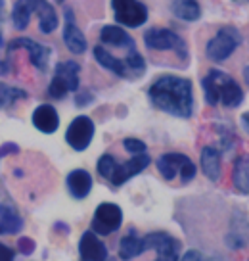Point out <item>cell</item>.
<instances>
[{
	"label": "cell",
	"instance_id": "1",
	"mask_svg": "<svg viewBox=\"0 0 249 261\" xmlns=\"http://www.w3.org/2000/svg\"><path fill=\"white\" fill-rule=\"evenodd\" d=\"M148 98L153 106L180 119L193 115V89L192 81L178 75H161L150 85Z\"/></svg>",
	"mask_w": 249,
	"mask_h": 261
},
{
	"label": "cell",
	"instance_id": "2",
	"mask_svg": "<svg viewBox=\"0 0 249 261\" xmlns=\"http://www.w3.org/2000/svg\"><path fill=\"white\" fill-rule=\"evenodd\" d=\"M203 96L209 106L223 104L225 108H238L243 102V90L232 77L220 69H211L209 73L201 79Z\"/></svg>",
	"mask_w": 249,
	"mask_h": 261
},
{
	"label": "cell",
	"instance_id": "3",
	"mask_svg": "<svg viewBox=\"0 0 249 261\" xmlns=\"http://www.w3.org/2000/svg\"><path fill=\"white\" fill-rule=\"evenodd\" d=\"M243 42V37H241L240 29H236L232 25H225L217 31V35L207 42L205 46V54L209 58L211 62H225L228 58L232 56L236 50L241 46Z\"/></svg>",
	"mask_w": 249,
	"mask_h": 261
},
{
	"label": "cell",
	"instance_id": "4",
	"mask_svg": "<svg viewBox=\"0 0 249 261\" xmlns=\"http://www.w3.org/2000/svg\"><path fill=\"white\" fill-rule=\"evenodd\" d=\"M79 73L80 65L75 60H67V62H60L54 69V77L50 81L48 96L62 100L69 92H77L79 90Z\"/></svg>",
	"mask_w": 249,
	"mask_h": 261
},
{
	"label": "cell",
	"instance_id": "5",
	"mask_svg": "<svg viewBox=\"0 0 249 261\" xmlns=\"http://www.w3.org/2000/svg\"><path fill=\"white\" fill-rule=\"evenodd\" d=\"M155 165H157V171L161 173V177L165 180H173L175 177L180 175L182 182H190L198 173L196 163L186 154H180V152H169V154L159 155Z\"/></svg>",
	"mask_w": 249,
	"mask_h": 261
},
{
	"label": "cell",
	"instance_id": "6",
	"mask_svg": "<svg viewBox=\"0 0 249 261\" xmlns=\"http://www.w3.org/2000/svg\"><path fill=\"white\" fill-rule=\"evenodd\" d=\"M144 42L150 50H157V52H175L177 56L186 58L188 56V48H186L184 39L177 35L171 29L165 27H152L144 33Z\"/></svg>",
	"mask_w": 249,
	"mask_h": 261
},
{
	"label": "cell",
	"instance_id": "7",
	"mask_svg": "<svg viewBox=\"0 0 249 261\" xmlns=\"http://www.w3.org/2000/svg\"><path fill=\"white\" fill-rule=\"evenodd\" d=\"M112 8L115 21L121 27H129V29L142 27L150 16L148 6L140 0H112Z\"/></svg>",
	"mask_w": 249,
	"mask_h": 261
},
{
	"label": "cell",
	"instance_id": "8",
	"mask_svg": "<svg viewBox=\"0 0 249 261\" xmlns=\"http://www.w3.org/2000/svg\"><path fill=\"white\" fill-rule=\"evenodd\" d=\"M121 225H123V210L113 202H104L94 212L90 230L96 232L98 237H107V234L117 232Z\"/></svg>",
	"mask_w": 249,
	"mask_h": 261
},
{
	"label": "cell",
	"instance_id": "9",
	"mask_svg": "<svg viewBox=\"0 0 249 261\" xmlns=\"http://www.w3.org/2000/svg\"><path fill=\"white\" fill-rule=\"evenodd\" d=\"M94 133H96V125L89 115H77L65 130V142L75 152H85L92 144Z\"/></svg>",
	"mask_w": 249,
	"mask_h": 261
},
{
	"label": "cell",
	"instance_id": "10",
	"mask_svg": "<svg viewBox=\"0 0 249 261\" xmlns=\"http://www.w3.org/2000/svg\"><path fill=\"white\" fill-rule=\"evenodd\" d=\"M23 228V217L0 179V234H17Z\"/></svg>",
	"mask_w": 249,
	"mask_h": 261
},
{
	"label": "cell",
	"instance_id": "11",
	"mask_svg": "<svg viewBox=\"0 0 249 261\" xmlns=\"http://www.w3.org/2000/svg\"><path fill=\"white\" fill-rule=\"evenodd\" d=\"M144 242L146 250L157 252L155 261H177L180 257L182 242L167 232H152V234L144 237Z\"/></svg>",
	"mask_w": 249,
	"mask_h": 261
},
{
	"label": "cell",
	"instance_id": "12",
	"mask_svg": "<svg viewBox=\"0 0 249 261\" xmlns=\"http://www.w3.org/2000/svg\"><path fill=\"white\" fill-rule=\"evenodd\" d=\"M19 48H25L27 52H29V62L35 65L37 71L44 73V71L48 69V62H50V56H52V50H50L46 44L33 41V39H29V37H17V39H14V41H10L8 52H14V50H19Z\"/></svg>",
	"mask_w": 249,
	"mask_h": 261
},
{
	"label": "cell",
	"instance_id": "13",
	"mask_svg": "<svg viewBox=\"0 0 249 261\" xmlns=\"http://www.w3.org/2000/svg\"><path fill=\"white\" fill-rule=\"evenodd\" d=\"M150 162H152V160H150V155L146 154V152L144 154L132 155L129 162H125V163L117 162L107 182H112L113 187H123L127 180H130L132 177H136V175H140V173L144 171L146 167L150 165Z\"/></svg>",
	"mask_w": 249,
	"mask_h": 261
},
{
	"label": "cell",
	"instance_id": "14",
	"mask_svg": "<svg viewBox=\"0 0 249 261\" xmlns=\"http://www.w3.org/2000/svg\"><path fill=\"white\" fill-rule=\"evenodd\" d=\"M80 261H105L107 259V246L96 232L87 230L79 240Z\"/></svg>",
	"mask_w": 249,
	"mask_h": 261
},
{
	"label": "cell",
	"instance_id": "15",
	"mask_svg": "<svg viewBox=\"0 0 249 261\" xmlns=\"http://www.w3.org/2000/svg\"><path fill=\"white\" fill-rule=\"evenodd\" d=\"M225 244L230 250H245L247 248V215L240 210L234 212L230 228L225 237Z\"/></svg>",
	"mask_w": 249,
	"mask_h": 261
},
{
	"label": "cell",
	"instance_id": "16",
	"mask_svg": "<svg viewBox=\"0 0 249 261\" xmlns=\"http://www.w3.org/2000/svg\"><path fill=\"white\" fill-rule=\"evenodd\" d=\"M64 42L67 50L73 52V54H82L89 42L85 39V35L77 27V21H75V14L73 10H65V25H64Z\"/></svg>",
	"mask_w": 249,
	"mask_h": 261
},
{
	"label": "cell",
	"instance_id": "17",
	"mask_svg": "<svg viewBox=\"0 0 249 261\" xmlns=\"http://www.w3.org/2000/svg\"><path fill=\"white\" fill-rule=\"evenodd\" d=\"M33 127L44 135H52L56 133L60 127V115H58L56 108L52 104H40L35 108V112L31 115Z\"/></svg>",
	"mask_w": 249,
	"mask_h": 261
},
{
	"label": "cell",
	"instance_id": "18",
	"mask_svg": "<svg viewBox=\"0 0 249 261\" xmlns=\"http://www.w3.org/2000/svg\"><path fill=\"white\" fill-rule=\"evenodd\" d=\"M65 182H67L69 194H71L75 200H85V198L90 194L92 185H94L92 175H90L87 169H73V171L67 175V180H65Z\"/></svg>",
	"mask_w": 249,
	"mask_h": 261
},
{
	"label": "cell",
	"instance_id": "19",
	"mask_svg": "<svg viewBox=\"0 0 249 261\" xmlns=\"http://www.w3.org/2000/svg\"><path fill=\"white\" fill-rule=\"evenodd\" d=\"M100 41L104 42V44H107V46H117V48H125V50L136 48L132 37L121 25H104L102 31H100Z\"/></svg>",
	"mask_w": 249,
	"mask_h": 261
},
{
	"label": "cell",
	"instance_id": "20",
	"mask_svg": "<svg viewBox=\"0 0 249 261\" xmlns=\"http://www.w3.org/2000/svg\"><path fill=\"white\" fill-rule=\"evenodd\" d=\"M220 160H223L220 148L205 146L201 150V171L213 182L220 179Z\"/></svg>",
	"mask_w": 249,
	"mask_h": 261
},
{
	"label": "cell",
	"instance_id": "21",
	"mask_svg": "<svg viewBox=\"0 0 249 261\" xmlns=\"http://www.w3.org/2000/svg\"><path fill=\"white\" fill-rule=\"evenodd\" d=\"M35 14L39 17V29L44 35H50L58 29V14L56 8L48 0H35Z\"/></svg>",
	"mask_w": 249,
	"mask_h": 261
},
{
	"label": "cell",
	"instance_id": "22",
	"mask_svg": "<svg viewBox=\"0 0 249 261\" xmlns=\"http://www.w3.org/2000/svg\"><path fill=\"white\" fill-rule=\"evenodd\" d=\"M146 252V242L142 237H138L136 230H130L129 234L121 238L119 242V257L123 261H130Z\"/></svg>",
	"mask_w": 249,
	"mask_h": 261
},
{
	"label": "cell",
	"instance_id": "23",
	"mask_svg": "<svg viewBox=\"0 0 249 261\" xmlns=\"http://www.w3.org/2000/svg\"><path fill=\"white\" fill-rule=\"evenodd\" d=\"M35 14V0H16L12 8V23L16 29L23 31L31 23V17Z\"/></svg>",
	"mask_w": 249,
	"mask_h": 261
},
{
	"label": "cell",
	"instance_id": "24",
	"mask_svg": "<svg viewBox=\"0 0 249 261\" xmlns=\"http://www.w3.org/2000/svg\"><path fill=\"white\" fill-rule=\"evenodd\" d=\"M94 58H96V62L102 65L104 69H109V71L115 73L117 77H127V67L123 64V60L115 58L112 52H107L102 44L94 48Z\"/></svg>",
	"mask_w": 249,
	"mask_h": 261
},
{
	"label": "cell",
	"instance_id": "25",
	"mask_svg": "<svg viewBox=\"0 0 249 261\" xmlns=\"http://www.w3.org/2000/svg\"><path fill=\"white\" fill-rule=\"evenodd\" d=\"M232 182L234 188L240 194L247 196L249 192V165H247V155H240L234 162V171H232Z\"/></svg>",
	"mask_w": 249,
	"mask_h": 261
},
{
	"label": "cell",
	"instance_id": "26",
	"mask_svg": "<svg viewBox=\"0 0 249 261\" xmlns=\"http://www.w3.org/2000/svg\"><path fill=\"white\" fill-rule=\"evenodd\" d=\"M173 14L182 21H198L201 17V6L198 0H175Z\"/></svg>",
	"mask_w": 249,
	"mask_h": 261
},
{
	"label": "cell",
	"instance_id": "27",
	"mask_svg": "<svg viewBox=\"0 0 249 261\" xmlns=\"http://www.w3.org/2000/svg\"><path fill=\"white\" fill-rule=\"evenodd\" d=\"M29 98V92L23 89H17V87H10L6 83L0 81V110H6V108L14 106L19 100Z\"/></svg>",
	"mask_w": 249,
	"mask_h": 261
},
{
	"label": "cell",
	"instance_id": "28",
	"mask_svg": "<svg viewBox=\"0 0 249 261\" xmlns=\"http://www.w3.org/2000/svg\"><path fill=\"white\" fill-rule=\"evenodd\" d=\"M123 64L127 67V73H132L134 77H140V75L146 71V62L144 58L140 56V52L136 48L127 50V58L123 60Z\"/></svg>",
	"mask_w": 249,
	"mask_h": 261
},
{
	"label": "cell",
	"instance_id": "29",
	"mask_svg": "<svg viewBox=\"0 0 249 261\" xmlns=\"http://www.w3.org/2000/svg\"><path fill=\"white\" fill-rule=\"evenodd\" d=\"M115 163H117V160H115L112 154L100 155L96 167H98V173H100V177H102V179L109 180V177H112V173H113V167H115Z\"/></svg>",
	"mask_w": 249,
	"mask_h": 261
},
{
	"label": "cell",
	"instance_id": "30",
	"mask_svg": "<svg viewBox=\"0 0 249 261\" xmlns=\"http://www.w3.org/2000/svg\"><path fill=\"white\" fill-rule=\"evenodd\" d=\"M123 148L129 152V154L132 155H136V154H144L146 152V144L142 142V140H138V139H125L123 140Z\"/></svg>",
	"mask_w": 249,
	"mask_h": 261
},
{
	"label": "cell",
	"instance_id": "31",
	"mask_svg": "<svg viewBox=\"0 0 249 261\" xmlns=\"http://www.w3.org/2000/svg\"><path fill=\"white\" fill-rule=\"evenodd\" d=\"M35 248H37V244H35V240L33 238H19L17 240V250H19V253H25V255H31L33 252H35Z\"/></svg>",
	"mask_w": 249,
	"mask_h": 261
},
{
	"label": "cell",
	"instance_id": "32",
	"mask_svg": "<svg viewBox=\"0 0 249 261\" xmlns=\"http://www.w3.org/2000/svg\"><path fill=\"white\" fill-rule=\"evenodd\" d=\"M0 261H16V252L2 242H0Z\"/></svg>",
	"mask_w": 249,
	"mask_h": 261
},
{
	"label": "cell",
	"instance_id": "33",
	"mask_svg": "<svg viewBox=\"0 0 249 261\" xmlns=\"http://www.w3.org/2000/svg\"><path fill=\"white\" fill-rule=\"evenodd\" d=\"M177 261H207L203 255H201V252H198V250H188V252L182 255V257H178Z\"/></svg>",
	"mask_w": 249,
	"mask_h": 261
},
{
	"label": "cell",
	"instance_id": "34",
	"mask_svg": "<svg viewBox=\"0 0 249 261\" xmlns=\"http://www.w3.org/2000/svg\"><path fill=\"white\" fill-rule=\"evenodd\" d=\"M92 94H90L89 90H82L80 94H77V106H87V104H90L92 102Z\"/></svg>",
	"mask_w": 249,
	"mask_h": 261
},
{
	"label": "cell",
	"instance_id": "35",
	"mask_svg": "<svg viewBox=\"0 0 249 261\" xmlns=\"http://www.w3.org/2000/svg\"><path fill=\"white\" fill-rule=\"evenodd\" d=\"M19 152V146L17 144H4V146H0V158H4V155L8 154H17Z\"/></svg>",
	"mask_w": 249,
	"mask_h": 261
},
{
	"label": "cell",
	"instance_id": "36",
	"mask_svg": "<svg viewBox=\"0 0 249 261\" xmlns=\"http://www.w3.org/2000/svg\"><path fill=\"white\" fill-rule=\"evenodd\" d=\"M241 123H243V129L247 130V114H243V115H241Z\"/></svg>",
	"mask_w": 249,
	"mask_h": 261
},
{
	"label": "cell",
	"instance_id": "37",
	"mask_svg": "<svg viewBox=\"0 0 249 261\" xmlns=\"http://www.w3.org/2000/svg\"><path fill=\"white\" fill-rule=\"evenodd\" d=\"M236 4H247V0H234Z\"/></svg>",
	"mask_w": 249,
	"mask_h": 261
},
{
	"label": "cell",
	"instance_id": "38",
	"mask_svg": "<svg viewBox=\"0 0 249 261\" xmlns=\"http://www.w3.org/2000/svg\"><path fill=\"white\" fill-rule=\"evenodd\" d=\"M207 261H223L220 257H211V259H207Z\"/></svg>",
	"mask_w": 249,
	"mask_h": 261
},
{
	"label": "cell",
	"instance_id": "39",
	"mask_svg": "<svg viewBox=\"0 0 249 261\" xmlns=\"http://www.w3.org/2000/svg\"><path fill=\"white\" fill-rule=\"evenodd\" d=\"M105 261H117V259H112V257H107V259H105Z\"/></svg>",
	"mask_w": 249,
	"mask_h": 261
}]
</instances>
